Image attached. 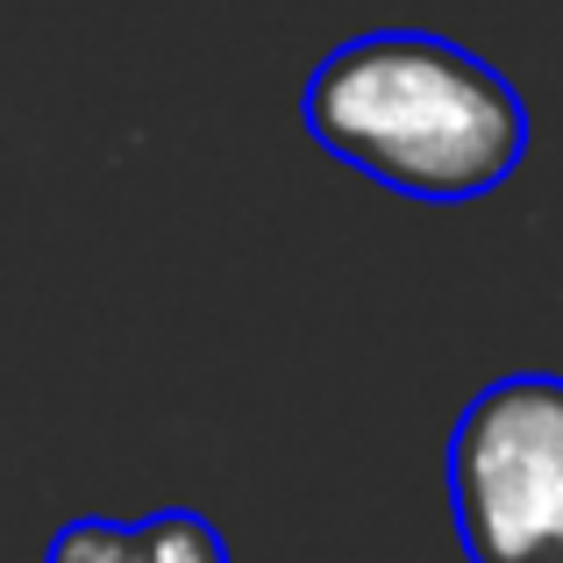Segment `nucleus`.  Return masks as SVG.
I'll return each mask as SVG.
<instances>
[{
    "label": "nucleus",
    "instance_id": "1",
    "mask_svg": "<svg viewBox=\"0 0 563 563\" xmlns=\"http://www.w3.org/2000/svg\"><path fill=\"white\" fill-rule=\"evenodd\" d=\"M300 122L335 165L435 207L485 200L528 157V108L514 79L428 29L335 43L300 93Z\"/></svg>",
    "mask_w": 563,
    "mask_h": 563
},
{
    "label": "nucleus",
    "instance_id": "2",
    "mask_svg": "<svg viewBox=\"0 0 563 563\" xmlns=\"http://www.w3.org/2000/svg\"><path fill=\"white\" fill-rule=\"evenodd\" d=\"M563 485V378L514 372L464 407L450 435V514L471 563H550Z\"/></svg>",
    "mask_w": 563,
    "mask_h": 563
},
{
    "label": "nucleus",
    "instance_id": "3",
    "mask_svg": "<svg viewBox=\"0 0 563 563\" xmlns=\"http://www.w3.org/2000/svg\"><path fill=\"white\" fill-rule=\"evenodd\" d=\"M43 563H229V536L192 507H165L151 521H65Z\"/></svg>",
    "mask_w": 563,
    "mask_h": 563
},
{
    "label": "nucleus",
    "instance_id": "4",
    "mask_svg": "<svg viewBox=\"0 0 563 563\" xmlns=\"http://www.w3.org/2000/svg\"><path fill=\"white\" fill-rule=\"evenodd\" d=\"M550 563H563V485H556V514H550Z\"/></svg>",
    "mask_w": 563,
    "mask_h": 563
}]
</instances>
